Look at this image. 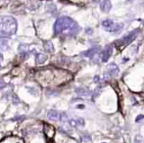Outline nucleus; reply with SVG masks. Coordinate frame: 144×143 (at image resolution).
<instances>
[{"mask_svg": "<svg viewBox=\"0 0 144 143\" xmlns=\"http://www.w3.org/2000/svg\"><path fill=\"white\" fill-rule=\"evenodd\" d=\"M135 143H144V138L141 135H137L135 137Z\"/></svg>", "mask_w": 144, "mask_h": 143, "instance_id": "obj_18", "label": "nucleus"}, {"mask_svg": "<svg viewBox=\"0 0 144 143\" xmlns=\"http://www.w3.org/2000/svg\"><path fill=\"white\" fill-rule=\"evenodd\" d=\"M9 47V43L7 39H0V50L6 51Z\"/></svg>", "mask_w": 144, "mask_h": 143, "instance_id": "obj_14", "label": "nucleus"}, {"mask_svg": "<svg viewBox=\"0 0 144 143\" xmlns=\"http://www.w3.org/2000/svg\"><path fill=\"white\" fill-rule=\"evenodd\" d=\"M43 46H44V49L49 52V53H53L54 52V46H53V43L49 41V40H45L43 42Z\"/></svg>", "mask_w": 144, "mask_h": 143, "instance_id": "obj_13", "label": "nucleus"}, {"mask_svg": "<svg viewBox=\"0 0 144 143\" xmlns=\"http://www.w3.org/2000/svg\"><path fill=\"white\" fill-rule=\"evenodd\" d=\"M85 125V121L83 118H77V119H71L69 120V126L71 127H83Z\"/></svg>", "mask_w": 144, "mask_h": 143, "instance_id": "obj_6", "label": "nucleus"}, {"mask_svg": "<svg viewBox=\"0 0 144 143\" xmlns=\"http://www.w3.org/2000/svg\"><path fill=\"white\" fill-rule=\"evenodd\" d=\"M17 28H18V24L15 18L11 16L0 17V32L4 33L8 37L16 33Z\"/></svg>", "mask_w": 144, "mask_h": 143, "instance_id": "obj_2", "label": "nucleus"}, {"mask_svg": "<svg viewBox=\"0 0 144 143\" xmlns=\"http://www.w3.org/2000/svg\"><path fill=\"white\" fill-rule=\"evenodd\" d=\"M137 30H134L132 33H128V35H126L125 37H122L121 40H119V41H117V43H119L120 45H122V46H126V45H128L129 44L131 41H133L135 37H136V34H137Z\"/></svg>", "mask_w": 144, "mask_h": 143, "instance_id": "obj_3", "label": "nucleus"}, {"mask_svg": "<svg viewBox=\"0 0 144 143\" xmlns=\"http://www.w3.org/2000/svg\"><path fill=\"white\" fill-rule=\"evenodd\" d=\"M78 32H79L78 25L69 17L58 18L54 24V33L55 34L76 35Z\"/></svg>", "mask_w": 144, "mask_h": 143, "instance_id": "obj_1", "label": "nucleus"}, {"mask_svg": "<svg viewBox=\"0 0 144 143\" xmlns=\"http://www.w3.org/2000/svg\"><path fill=\"white\" fill-rule=\"evenodd\" d=\"M122 28H124V24H115L113 27V29H112V33H120Z\"/></svg>", "mask_w": 144, "mask_h": 143, "instance_id": "obj_15", "label": "nucleus"}, {"mask_svg": "<svg viewBox=\"0 0 144 143\" xmlns=\"http://www.w3.org/2000/svg\"><path fill=\"white\" fill-rule=\"evenodd\" d=\"M59 121H61L62 122L68 121V115L66 113H59Z\"/></svg>", "mask_w": 144, "mask_h": 143, "instance_id": "obj_16", "label": "nucleus"}, {"mask_svg": "<svg viewBox=\"0 0 144 143\" xmlns=\"http://www.w3.org/2000/svg\"><path fill=\"white\" fill-rule=\"evenodd\" d=\"M120 73L119 67L117 66L115 63H112L110 65H108L107 67V75L109 77H117Z\"/></svg>", "mask_w": 144, "mask_h": 143, "instance_id": "obj_5", "label": "nucleus"}, {"mask_svg": "<svg viewBox=\"0 0 144 143\" xmlns=\"http://www.w3.org/2000/svg\"><path fill=\"white\" fill-rule=\"evenodd\" d=\"M100 50V47L99 46H94V47H92L91 49L87 50V51H85V52H83V55L85 56V57H89V58H93L94 56L97 55V53L99 52Z\"/></svg>", "mask_w": 144, "mask_h": 143, "instance_id": "obj_7", "label": "nucleus"}, {"mask_svg": "<svg viewBox=\"0 0 144 143\" xmlns=\"http://www.w3.org/2000/svg\"><path fill=\"white\" fill-rule=\"evenodd\" d=\"M114 25H115V23L113 22L111 19H107V20H104V21L102 22V26L106 28V30L111 32V33H112V29H113Z\"/></svg>", "mask_w": 144, "mask_h": 143, "instance_id": "obj_9", "label": "nucleus"}, {"mask_svg": "<svg viewBox=\"0 0 144 143\" xmlns=\"http://www.w3.org/2000/svg\"><path fill=\"white\" fill-rule=\"evenodd\" d=\"M5 83H3V81H0V89H2L3 87H5Z\"/></svg>", "mask_w": 144, "mask_h": 143, "instance_id": "obj_21", "label": "nucleus"}, {"mask_svg": "<svg viewBox=\"0 0 144 143\" xmlns=\"http://www.w3.org/2000/svg\"><path fill=\"white\" fill-rule=\"evenodd\" d=\"M112 53H113V47L111 45H107L105 48L103 49L102 53H101V61L103 63H106L107 61L110 59Z\"/></svg>", "mask_w": 144, "mask_h": 143, "instance_id": "obj_4", "label": "nucleus"}, {"mask_svg": "<svg viewBox=\"0 0 144 143\" xmlns=\"http://www.w3.org/2000/svg\"><path fill=\"white\" fill-rule=\"evenodd\" d=\"M111 8H112V3L110 0H104L101 3V5H100V9L104 12V13H109L110 10H111Z\"/></svg>", "mask_w": 144, "mask_h": 143, "instance_id": "obj_8", "label": "nucleus"}, {"mask_svg": "<svg viewBox=\"0 0 144 143\" xmlns=\"http://www.w3.org/2000/svg\"><path fill=\"white\" fill-rule=\"evenodd\" d=\"M12 102H13V104L14 105H17L20 103V99L18 98V96L16 95H13V97H12Z\"/></svg>", "mask_w": 144, "mask_h": 143, "instance_id": "obj_17", "label": "nucleus"}, {"mask_svg": "<svg viewBox=\"0 0 144 143\" xmlns=\"http://www.w3.org/2000/svg\"><path fill=\"white\" fill-rule=\"evenodd\" d=\"M47 117L51 121H57L59 120V113L56 110H49L47 112Z\"/></svg>", "mask_w": 144, "mask_h": 143, "instance_id": "obj_11", "label": "nucleus"}, {"mask_svg": "<svg viewBox=\"0 0 144 143\" xmlns=\"http://www.w3.org/2000/svg\"><path fill=\"white\" fill-rule=\"evenodd\" d=\"M2 59H3V56H2V54L0 53V63H1V61H2Z\"/></svg>", "mask_w": 144, "mask_h": 143, "instance_id": "obj_22", "label": "nucleus"}, {"mask_svg": "<svg viewBox=\"0 0 144 143\" xmlns=\"http://www.w3.org/2000/svg\"><path fill=\"white\" fill-rule=\"evenodd\" d=\"M86 33H88V34H92V33H93V30H92V28H86Z\"/></svg>", "mask_w": 144, "mask_h": 143, "instance_id": "obj_19", "label": "nucleus"}, {"mask_svg": "<svg viewBox=\"0 0 144 143\" xmlns=\"http://www.w3.org/2000/svg\"><path fill=\"white\" fill-rule=\"evenodd\" d=\"M46 60H47V56L45 54H42V53H36L35 54V63L36 64H38V65L42 64Z\"/></svg>", "mask_w": 144, "mask_h": 143, "instance_id": "obj_12", "label": "nucleus"}, {"mask_svg": "<svg viewBox=\"0 0 144 143\" xmlns=\"http://www.w3.org/2000/svg\"><path fill=\"white\" fill-rule=\"evenodd\" d=\"M141 119H144V116H142V115H140V116H138L137 118H136V121L138 122V121H140V120Z\"/></svg>", "mask_w": 144, "mask_h": 143, "instance_id": "obj_20", "label": "nucleus"}, {"mask_svg": "<svg viewBox=\"0 0 144 143\" xmlns=\"http://www.w3.org/2000/svg\"><path fill=\"white\" fill-rule=\"evenodd\" d=\"M92 1H93V2H99L100 0H92Z\"/></svg>", "mask_w": 144, "mask_h": 143, "instance_id": "obj_23", "label": "nucleus"}, {"mask_svg": "<svg viewBox=\"0 0 144 143\" xmlns=\"http://www.w3.org/2000/svg\"><path fill=\"white\" fill-rule=\"evenodd\" d=\"M76 92L81 97H90L91 96V92L86 88H77Z\"/></svg>", "mask_w": 144, "mask_h": 143, "instance_id": "obj_10", "label": "nucleus"}]
</instances>
